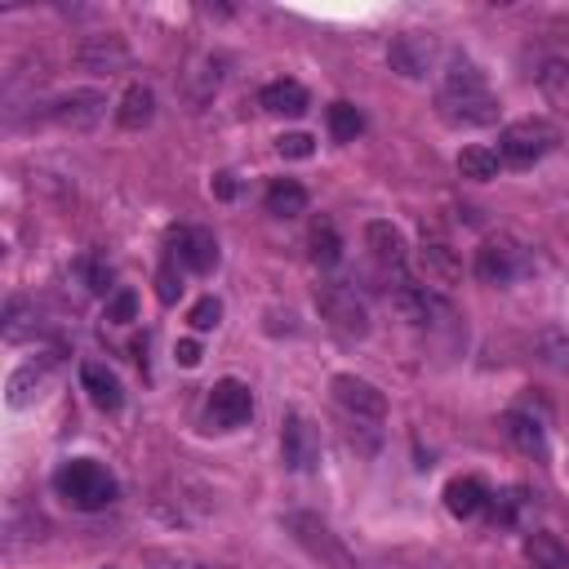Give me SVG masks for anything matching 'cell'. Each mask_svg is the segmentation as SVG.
I'll return each mask as SVG.
<instances>
[{"mask_svg": "<svg viewBox=\"0 0 569 569\" xmlns=\"http://www.w3.org/2000/svg\"><path fill=\"white\" fill-rule=\"evenodd\" d=\"M53 489H58L71 507H80V511H102V507H111V502L120 498V480H116L102 462H93V458H71V462H62V467L53 471Z\"/></svg>", "mask_w": 569, "mask_h": 569, "instance_id": "1", "label": "cell"}, {"mask_svg": "<svg viewBox=\"0 0 569 569\" xmlns=\"http://www.w3.org/2000/svg\"><path fill=\"white\" fill-rule=\"evenodd\" d=\"M280 525H284V533H289L320 569H360L356 556L342 547V538H338L320 516H311V511H284Z\"/></svg>", "mask_w": 569, "mask_h": 569, "instance_id": "2", "label": "cell"}, {"mask_svg": "<svg viewBox=\"0 0 569 569\" xmlns=\"http://www.w3.org/2000/svg\"><path fill=\"white\" fill-rule=\"evenodd\" d=\"M556 142H560V129H556L551 120L525 116V120L502 124V133H498V156H502V164H511V169H529V164H538L542 156H551Z\"/></svg>", "mask_w": 569, "mask_h": 569, "instance_id": "3", "label": "cell"}, {"mask_svg": "<svg viewBox=\"0 0 569 569\" xmlns=\"http://www.w3.org/2000/svg\"><path fill=\"white\" fill-rule=\"evenodd\" d=\"M316 311H320V320H325L333 333H342V338H365V333H369V311H365V302L356 298V289L342 284V280H320V284H316Z\"/></svg>", "mask_w": 569, "mask_h": 569, "instance_id": "4", "label": "cell"}, {"mask_svg": "<svg viewBox=\"0 0 569 569\" xmlns=\"http://www.w3.org/2000/svg\"><path fill=\"white\" fill-rule=\"evenodd\" d=\"M436 116L449 129H485L498 120V98L489 89H440L436 93Z\"/></svg>", "mask_w": 569, "mask_h": 569, "instance_id": "5", "label": "cell"}, {"mask_svg": "<svg viewBox=\"0 0 569 569\" xmlns=\"http://www.w3.org/2000/svg\"><path fill=\"white\" fill-rule=\"evenodd\" d=\"M329 396H333V405H338L351 422H382V418H387V396H382L369 378L333 373V378H329Z\"/></svg>", "mask_w": 569, "mask_h": 569, "instance_id": "6", "label": "cell"}, {"mask_svg": "<svg viewBox=\"0 0 569 569\" xmlns=\"http://www.w3.org/2000/svg\"><path fill=\"white\" fill-rule=\"evenodd\" d=\"M440 58V40L431 31H396L387 44V67L405 80H422Z\"/></svg>", "mask_w": 569, "mask_h": 569, "instance_id": "7", "label": "cell"}, {"mask_svg": "<svg viewBox=\"0 0 569 569\" xmlns=\"http://www.w3.org/2000/svg\"><path fill=\"white\" fill-rule=\"evenodd\" d=\"M71 58H76V67L89 71V76H116V71H124V67L133 62V49H129V40L116 36V31H93V36H84V40L71 49Z\"/></svg>", "mask_w": 569, "mask_h": 569, "instance_id": "8", "label": "cell"}, {"mask_svg": "<svg viewBox=\"0 0 569 569\" xmlns=\"http://www.w3.org/2000/svg\"><path fill=\"white\" fill-rule=\"evenodd\" d=\"M525 271H529V249L516 244V240H507V236H489L476 249V276L485 284H511Z\"/></svg>", "mask_w": 569, "mask_h": 569, "instance_id": "9", "label": "cell"}, {"mask_svg": "<svg viewBox=\"0 0 569 569\" xmlns=\"http://www.w3.org/2000/svg\"><path fill=\"white\" fill-rule=\"evenodd\" d=\"M204 413H209V422H213L218 431L244 427V422L253 418V391H249V382H240V378H218V382L209 387Z\"/></svg>", "mask_w": 569, "mask_h": 569, "instance_id": "10", "label": "cell"}, {"mask_svg": "<svg viewBox=\"0 0 569 569\" xmlns=\"http://www.w3.org/2000/svg\"><path fill=\"white\" fill-rule=\"evenodd\" d=\"M391 307H396L409 325H445V320L453 316L449 298H445L440 289H431V284H418V280H400V284L391 289Z\"/></svg>", "mask_w": 569, "mask_h": 569, "instance_id": "11", "label": "cell"}, {"mask_svg": "<svg viewBox=\"0 0 569 569\" xmlns=\"http://www.w3.org/2000/svg\"><path fill=\"white\" fill-rule=\"evenodd\" d=\"M44 116L62 129H93L107 116V93L102 89H67L44 102Z\"/></svg>", "mask_w": 569, "mask_h": 569, "instance_id": "12", "label": "cell"}, {"mask_svg": "<svg viewBox=\"0 0 569 569\" xmlns=\"http://www.w3.org/2000/svg\"><path fill=\"white\" fill-rule=\"evenodd\" d=\"M169 262L178 271H191V276L213 271L218 267V240H213V231H204V227H178L169 236Z\"/></svg>", "mask_w": 569, "mask_h": 569, "instance_id": "13", "label": "cell"}, {"mask_svg": "<svg viewBox=\"0 0 569 569\" xmlns=\"http://www.w3.org/2000/svg\"><path fill=\"white\" fill-rule=\"evenodd\" d=\"M280 458H284L289 471H311V467L320 462V436H316V427H311L298 409L284 413V427H280Z\"/></svg>", "mask_w": 569, "mask_h": 569, "instance_id": "14", "label": "cell"}, {"mask_svg": "<svg viewBox=\"0 0 569 569\" xmlns=\"http://www.w3.org/2000/svg\"><path fill=\"white\" fill-rule=\"evenodd\" d=\"M365 249H369L373 262L387 267V271H405V262H409V244H405L400 227H391L387 218H369V222H365Z\"/></svg>", "mask_w": 569, "mask_h": 569, "instance_id": "15", "label": "cell"}, {"mask_svg": "<svg viewBox=\"0 0 569 569\" xmlns=\"http://www.w3.org/2000/svg\"><path fill=\"white\" fill-rule=\"evenodd\" d=\"M80 387H84L89 405L102 409V413H116V409L124 405V387H120V378H116L102 360H84V365H80Z\"/></svg>", "mask_w": 569, "mask_h": 569, "instance_id": "16", "label": "cell"}, {"mask_svg": "<svg viewBox=\"0 0 569 569\" xmlns=\"http://www.w3.org/2000/svg\"><path fill=\"white\" fill-rule=\"evenodd\" d=\"M258 107H262L267 116H302V111L311 107V98H307V89H302L298 80L280 76V80H267V84L258 89Z\"/></svg>", "mask_w": 569, "mask_h": 569, "instance_id": "17", "label": "cell"}, {"mask_svg": "<svg viewBox=\"0 0 569 569\" xmlns=\"http://www.w3.org/2000/svg\"><path fill=\"white\" fill-rule=\"evenodd\" d=\"M489 498H493V493L485 489L480 476H453V480L445 485V507H449V516H458V520H471L476 511H485Z\"/></svg>", "mask_w": 569, "mask_h": 569, "instance_id": "18", "label": "cell"}, {"mask_svg": "<svg viewBox=\"0 0 569 569\" xmlns=\"http://www.w3.org/2000/svg\"><path fill=\"white\" fill-rule=\"evenodd\" d=\"M151 120H156V89L151 84H129L120 93V102H116V124L129 129V133H138Z\"/></svg>", "mask_w": 569, "mask_h": 569, "instance_id": "19", "label": "cell"}, {"mask_svg": "<svg viewBox=\"0 0 569 569\" xmlns=\"http://www.w3.org/2000/svg\"><path fill=\"white\" fill-rule=\"evenodd\" d=\"M44 382H49V360H27V365H18V369L9 373L4 400H9L13 409H27V405H36V396L44 391Z\"/></svg>", "mask_w": 569, "mask_h": 569, "instance_id": "20", "label": "cell"}, {"mask_svg": "<svg viewBox=\"0 0 569 569\" xmlns=\"http://www.w3.org/2000/svg\"><path fill=\"white\" fill-rule=\"evenodd\" d=\"M418 271H422V276H427V284L436 289V284H453V280L462 276V262H458V253H453L449 244L427 240V244L418 249Z\"/></svg>", "mask_w": 569, "mask_h": 569, "instance_id": "21", "label": "cell"}, {"mask_svg": "<svg viewBox=\"0 0 569 569\" xmlns=\"http://www.w3.org/2000/svg\"><path fill=\"white\" fill-rule=\"evenodd\" d=\"M142 565L147 569H236V565H222V560H209L196 551H178V547H142Z\"/></svg>", "mask_w": 569, "mask_h": 569, "instance_id": "22", "label": "cell"}, {"mask_svg": "<svg viewBox=\"0 0 569 569\" xmlns=\"http://www.w3.org/2000/svg\"><path fill=\"white\" fill-rule=\"evenodd\" d=\"M538 89H542L547 107H556V116L569 120V62L547 58V62L538 67Z\"/></svg>", "mask_w": 569, "mask_h": 569, "instance_id": "23", "label": "cell"}, {"mask_svg": "<svg viewBox=\"0 0 569 569\" xmlns=\"http://www.w3.org/2000/svg\"><path fill=\"white\" fill-rule=\"evenodd\" d=\"M267 213H276V218H298V213H307V187L293 182V178H276V182L267 187Z\"/></svg>", "mask_w": 569, "mask_h": 569, "instance_id": "24", "label": "cell"}, {"mask_svg": "<svg viewBox=\"0 0 569 569\" xmlns=\"http://www.w3.org/2000/svg\"><path fill=\"white\" fill-rule=\"evenodd\" d=\"M498 169H502V156L493 147L471 142V147L458 151V173L471 178V182H489V178H498Z\"/></svg>", "mask_w": 569, "mask_h": 569, "instance_id": "25", "label": "cell"}, {"mask_svg": "<svg viewBox=\"0 0 569 569\" xmlns=\"http://www.w3.org/2000/svg\"><path fill=\"white\" fill-rule=\"evenodd\" d=\"M4 342H27L40 333V320H36V307L27 298H9L4 302V325H0Z\"/></svg>", "mask_w": 569, "mask_h": 569, "instance_id": "26", "label": "cell"}, {"mask_svg": "<svg viewBox=\"0 0 569 569\" xmlns=\"http://www.w3.org/2000/svg\"><path fill=\"white\" fill-rule=\"evenodd\" d=\"M307 244H311V262H316V267H338V258H342V240H338V227H333L329 218L311 222Z\"/></svg>", "mask_w": 569, "mask_h": 569, "instance_id": "27", "label": "cell"}, {"mask_svg": "<svg viewBox=\"0 0 569 569\" xmlns=\"http://www.w3.org/2000/svg\"><path fill=\"white\" fill-rule=\"evenodd\" d=\"M525 556L533 560V569H569V551L551 533H529L525 538Z\"/></svg>", "mask_w": 569, "mask_h": 569, "instance_id": "28", "label": "cell"}, {"mask_svg": "<svg viewBox=\"0 0 569 569\" xmlns=\"http://www.w3.org/2000/svg\"><path fill=\"white\" fill-rule=\"evenodd\" d=\"M440 89H489L485 84V71L471 62V58H449L445 62V80H440Z\"/></svg>", "mask_w": 569, "mask_h": 569, "instance_id": "29", "label": "cell"}, {"mask_svg": "<svg viewBox=\"0 0 569 569\" xmlns=\"http://www.w3.org/2000/svg\"><path fill=\"white\" fill-rule=\"evenodd\" d=\"M325 120H329V133H333V142H351V138L365 129V116H360L351 102H329Z\"/></svg>", "mask_w": 569, "mask_h": 569, "instance_id": "30", "label": "cell"}, {"mask_svg": "<svg viewBox=\"0 0 569 569\" xmlns=\"http://www.w3.org/2000/svg\"><path fill=\"white\" fill-rule=\"evenodd\" d=\"M71 276H76V284H80L84 293H107V289H111V267H107V262H98L93 253L76 258Z\"/></svg>", "mask_w": 569, "mask_h": 569, "instance_id": "31", "label": "cell"}, {"mask_svg": "<svg viewBox=\"0 0 569 569\" xmlns=\"http://www.w3.org/2000/svg\"><path fill=\"white\" fill-rule=\"evenodd\" d=\"M502 422H507V436H511V440H516L525 453H542V449H547V440H542V427H538L533 418H525V413H507Z\"/></svg>", "mask_w": 569, "mask_h": 569, "instance_id": "32", "label": "cell"}, {"mask_svg": "<svg viewBox=\"0 0 569 569\" xmlns=\"http://www.w3.org/2000/svg\"><path fill=\"white\" fill-rule=\"evenodd\" d=\"M218 320H222V302H218L213 293L196 298V302H191V311H187V325H191L196 333H209V329H218Z\"/></svg>", "mask_w": 569, "mask_h": 569, "instance_id": "33", "label": "cell"}, {"mask_svg": "<svg viewBox=\"0 0 569 569\" xmlns=\"http://www.w3.org/2000/svg\"><path fill=\"white\" fill-rule=\"evenodd\" d=\"M107 320H111V325L138 320V293H133V289H111V293H107Z\"/></svg>", "mask_w": 569, "mask_h": 569, "instance_id": "34", "label": "cell"}, {"mask_svg": "<svg viewBox=\"0 0 569 569\" xmlns=\"http://www.w3.org/2000/svg\"><path fill=\"white\" fill-rule=\"evenodd\" d=\"M276 151H280L284 160H307V156L316 151V138L293 129V133H280V138H276Z\"/></svg>", "mask_w": 569, "mask_h": 569, "instance_id": "35", "label": "cell"}, {"mask_svg": "<svg viewBox=\"0 0 569 569\" xmlns=\"http://www.w3.org/2000/svg\"><path fill=\"white\" fill-rule=\"evenodd\" d=\"M156 293H160V302H178V293H182V271H178L173 262L160 267V276H156Z\"/></svg>", "mask_w": 569, "mask_h": 569, "instance_id": "36", "label": "cell"}, {"mask_svg": "<svg viewBox=\"0 0 569 569\" xmlns=\"http://www.w3.org/2000/svg\"><path fill=\"white\" fill-rule=\"evenodd\" d=\"M173 360H178L182 369H196V365H200V342H196V338H178V342H173Z\"/></svg>", "mask_w": 569, "mask_h": 569, "instance_id": "37", "label": "cell"}, {"mask_svg": "<svg viewBox=\"0 0 569 569\" xmlns=\"http://www.w3.org/2000/svg\"><path fill=\"white\" fill-rule=\"evenodd\" d=\"M213 196H218V200H231V196H236V178H231V173H218V178H213Z\"/></svg>", "mask_w": 569, "mask_h": 569, "instance_id": "38", "label": "cell"}, {"mask_svg": "<svg viewBox=\"0 0 569 569\" xmlns=\"http://www.w3.org/2000/svg\"><path fill=\"white\" fill-rule=\"evenodd\" d=\"M107 569H111V565H107Z\"/></svg>", "mask_w": 569, "mask_h": 569, "instance_id": "39", "label": "cell"}]
</instances>
